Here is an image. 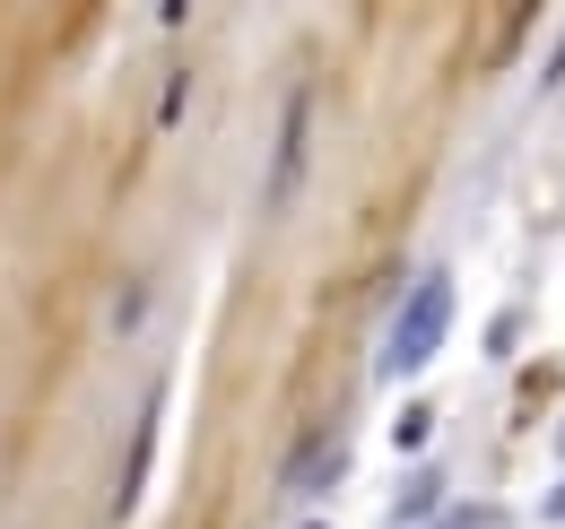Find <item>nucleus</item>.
Returning <instances> with one entry per match:
<instances>
[{
    "label": "nucleus",
    "mask_w": 565,
    "mask_h": 529,
    "mask_svg": "<svg viewBox=\"0 0 565 529\" xmlns=\"http://www.w3.org/2000/svg\"><path fill=\"white\" fill-rule=\"evenodd\" d=\"M444 331H452V278L444 269H426L418 287H409V304L392 313V338H383V374L401 382V374H418L426 356L444 347Z\"/></svg>",
    "instance_id": "obj_1"
},
{
    "label": "nucleus",
    "mask_w": 565,
    "mask_h": 529,
    "mask_svg": "<svg viewBox=\"0 0 565 529\" xmlns=\"http://www.w3.org/2000/svg\"><path fill=\"white\" fill-rule=\"evenodd\" d=\"M461 529H495V512H461Z\"/></svg>",
    "instance_id": "obj_2"
}]
</instances>
